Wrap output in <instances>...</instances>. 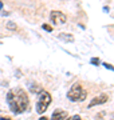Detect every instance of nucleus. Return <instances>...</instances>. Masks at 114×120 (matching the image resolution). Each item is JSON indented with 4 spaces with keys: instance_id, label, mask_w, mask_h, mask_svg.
I'll use <instances>...</instances> for the list:
<instances>
[{
    "instance_id": "obj_15",
    "label": "nucleus",
    "mask_w": 114,
    "mask_h": 120,
    "mask_svg": "<svg viewBox=\"0 0 114 120\" xmlns=\"http://www.w3.org/2000/svg\"><path fill=\"white\" fill-rule=\"evenodd\" d=\"M3 8V3H1V1H0V9Z\"/></svg>"
},
{
    "instance_id": "obj_7",
    "label": "nucleus",
    "mask_w": 114,
    "mask_h": 120,
    "mask_svg": "<svg viewBox=\"0 0 114 120\" xmlns=\"http://www.w3.org/2000/svg\"><path fill=\"white\" fill-rule=\"evenodd\" d=\"M59 38L63 39V40H67V41H73V40H74V36L70 35V34H61L59 35Z\"/></svg>"
},
{
    "instance_id": "obj_9",
    "label": "nucleus",
    "mask_w": 114,
    "mask_h": 120,
    "mask_svg": "<svg viewBox=\"0 0 114 120\" xmlns=\"http://www.w3.org/2000/svg\"><path fill=\"white\" fill-rule=\"evenodd\" d=\"M7 28H9V30H16V26H15L13 23H8V24H7Z\"/></svg>"
},
{
    "instance_id": "obj_2",
    "label": "nucleus",
    "mask_w": 114,
    "mask_h": 120,
    "mask_svg": "<svg viewBox=\"0 0 114 120\" xmlns=\"http://www.w3.org/2000/svg\"><path fill=\"white\" fill-rule=\"evenodd\" d=\"M86 91L81 84H75L71 87V90L67 92V98L70 99L71 101H83L86 99Z\"/></svg>"
},
{
    "instance_id": "obj_5",
    "label": "nucleus",
    "mask_w": 114,
    "mask_h": 120,
    "mask_svg": "<svg viewBox=\"0 0 114 120\" xmlns=\"http://www.w3.org/2000/svg\"><path fill=\"white\" fill-rule=\"evenodd\" d=\"M109 100V98H107V95H101V96H98V98H94L89 103V108H93L94 105H98V104H103V103H106Z\"/></svg>"
},
{
    "instance_id": "obj_18",
    "label": "nucleus",
    "mask_w": 114,
    "mask_h": 120,
    "mask_svg": "<svg viewBox=\"0 0 114 120\" xmlns=\"http://www.w3.org/2000/svg\"><path fill=\"white\" fill-rule=\"evenodd\" d=\"M111 120H114V117H113V119H111Z\"/></svg>"
},
{
    "instance_id": "obj_16",
    "label": "nucleus",
    "mask_w": 114,
    "mask_h": 120,
    "mask_svg": "<svg viewBox=\"0 0 114 120\" xmlns=\"http://www.w3.org/2000/svg\"><path fill=\"white\" fill-rule=\"evenodd\" d=\"M0 120H9V119H7V117H1Z\"/></svg>"
},
{
    "instance_id": "obj_12",
    "label": "nucleus",
    "mask_w": 114,
    "mask_h": 120,
    "mask_svg": "<svg viewBox=\"0 0 114 120\" xmlns=\"http://www.w3.org/2000/svg\"><path fill=\"white\" fill-rule=\"evenodd\" d=\"M71 120H81V116H79V115H75L74 117H71Z\"/></svg>"
},
{
    "instance_id": "obj_4",
    "label": "nucleus",
    "mask_w": 114,
    "mask_h": 120,
    "mask_svg": "<svg viewBox=\"0 0 114 120\" xmlns=\"http://www.w3.org/2000/svg\"><path fill=\"white\" fill-rule=\"evenodd\" d=\"M50 17H51V22H53L54 24H58V26H59V24H65L66 20H67L66 15L59 12V11H53L51 15H50Z\"/></svg>"
},
{
    "instance_id": "obj_17",
    "label": "nucleus",
    "mask_w": 114,
    "mask_h": 120,
    "mask_svg": "<svg viewBox=\"0 0 114 120\" xmlns=\"http://www.w3.org/2000/svg\"><path fill=\"white\" fill-rule=\"evenodd\" d=\"M66 120H71V119H66Z\"/></svg>"
},
{
    "instance_id": "obj_1",
    "label": "nucleus",
    "mask_w": 114,
    "mask_h": 120,
    "mask_svg": "<svg viewBox=\"0 0 114 120\" xmlns=\"http://www.w3.org/2000/svg\"><path fill=\"white\" fill-rule=\"evenodd\" d=\"M7 101L9 104V108L12 109L13 113H22L28 108L30 100L28 96L23 90L16 88V90H11L7 94Z\"/></svg>"
},
{
    "instance_id": "obj_13",
    "label": "nucleus",
    "mask_w": 114,
    "mask_h": 120,
    "mask_svg": "<svg viewBox=\"0 0 114 120\" xmlns=\"http://www.w3.org/2000/svg\"><path fill=\"white\" fill-rule=\"evenodd\" d=\"M103 115H105V113H103V112H101V113H99V115L97 116V120H102L101 117H102V116H103Z\"/></svg>"
},
{
    "instance_id": "obj_10",
    "label": "nucleus",
    "mask_w": 114,
    "mask_h": 120,
    "mask_svg": "<svg viewBox=\"0 0 114 120\" xmlns=\"http://www.w3.org/2000/svg\"><path fill=\"white\" fill-rule=\"evenodd\" d=\"M91 64L98 65V64H99V59H97V57H93V59H91Z\"/></svg>"
},
{
    "instance_id": "obj_3",
    "label": "nucleus",
    "mask_w": 114,
    "mask_h": 120,
    "mask_svg": "<svg viewBox=\"0 0 114 120\" xmlns=\"http://www.w3.org/2000/svg\"><path fill=\"white\" fill-rule=\"evenodd\" d=\"M50 103H51V95L48 94L47 91L40 92L39 99H38V103H36V111L39 112V113L46 112V109L48 108Z\"/></svg>"
},
{
    "instance_id": "obj_11",
    "label": "nucleus",
    "mask_w": 114,
    "mask_h": 120,
    "mask_svg": "<svg viewBox=\"0 0 114 120\" xmlns=\"http://www.w3.org/2000/svg\"><path fill=\"white\" fill-rule=\"evenodd\" d=\"M43 30L48 31V32H51V31H53V27H50V26H47V24H44V26H43Z\"/></svg>"
},
{
    "instance_id": "obj_8",
    "label": "nucleus",
    "mask_w": 114,
    "mask_h": 120,
    "mask_svg": "<svg viewBox=\"0 0 114 120\" xmlns=\"http://www.w3.org/2000/svg\"><path fill=\"white\" fill-rule=\"evenodd\" d=\"M103 67L107 68V69H110V71H114V67L111 64H109V63H103Z\"/></svg>"
},
{
    "instance_id": "obj_14",
    "label": "nucleus",
    "mask_w": 114,
    "mask_h": 120,
    "mask_svg": "<svg viewBox=\"0 0 114 120\" xmlns=\"http://www.w3.org/2000/svg\"><path fill=\"white\" fill-rule=\"evenodd\" d=\"M39 120H48V117H46V116H42Z\"/></svg>"
},
{
    "instance_id": "obj_6",
    "label": "nucleus",
    "mask_w": 114,
    "mask_h": 120,
    "mask_svg": "<svg viewBox=\"0 0 114 120\" xmlns=\"http://www.w3.org/2000/svg\"><path fill=\"white\" fill-rule=\"evenodd\" d=\"M67 119V112L62 111V109H57L53 113V120H66Z\"/></svg>"
}]
</instances>
